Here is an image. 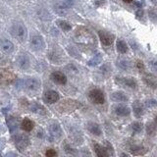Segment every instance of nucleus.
Returning <instances> with one entry per match:
<instances>
[{
    "mask_svg": "<svg viewBox=\"0 0 157 157\" xmlns=\"http://www.w3.org/2000/svg\"><path fill=\"white\" fill-rule=\"evenodd\" d=\"M115 81L118 85H125V87L130 88H136L138 87V82L133 78H119V77H117Z\"/></svg>",
    "mask_w": 157,
    "mask_h": 157,
    "instance_id": "11",
    "label": "nucleus"
},
{
    "mask_svg": "<svg viewBox=\"0 0 157 157\" xmlns=\"http://www.w3.org/2000/svg\"><path fill=\"white\" fill-rule=\"evenodd\" d=\"M10 33L16 39L19 41H24L27 38L28 33H27V28L25 27L24 24L21 22H16L12 25L10 28Z\"/></svg>",
    "mask_w": 157,
    "mask_h": 157,
    "instance_id": "1",
    "label": "nucleus"
},
{
    "mask_svg": "<svg viewBox=\"0 0 157 157\" xmlns=\"http://www.w3.org/2000/svg\"><path fill=\"white\" fill-rule=\"evenodd\" d=\"M116 65L118 68H120L121 70H124V71L130 70L133 66L131 60L127 59V58H119L118 60H117Z\"/></svg>",
    "mask_w": 157,
    "mask_h": 157,
    "instance_id": "19",
    "label": "nucleus"
},
{
    "mask_svg": "<svg viewBox=\"0 0 157 157\" xmlns=\"http://www.w3.org/2000/svg\"><path fill=\"white\" fill-rule=\"evenodd\" d=\"M66 70L70 74H77V73H78V69H77V67L75 66V65H73V64L68 65V66L66 67Z\"/></svg>",
    "mask_w": 157,
    "mask_h": 157,
    "instance_id": "37",
    "label": "nucleus"
},
{
    "mask_svg": "<svg viewBox=\"0 0 157 157\" xmlns=\"http://www.w3.org/2000/svg\"><path fill=\"white\" fill-rule=\"evenodd\" d=\"M45 154L46 157H57V152L54 149H47Z\"/></svg>",
    "mask_w": 157,
    "mask_h": 157,
    "instance_id": "40",
    "label": "nucleus"
},
{
    "mask_svg": "<svg viewBox=\"0 0 157 157\" xmlns=\"http://www.w3.org/2000/svg\"><path fill=\"white\" fill-rule=\"evenodd\" d=\"M116 47H117V51H118L119 53H121V54L127 53L128 49H129V48H128L127 43H126L124 40H122V39H119V40L117 41Z\"/></svg>",
    "mask_w": 157,
    "mask_h": 157,
    "instance_id": "26",
    "label": "nucleus"
},
{
    "mask_svg": "<svg viewBox=\"0 0 157 157\" xmlns=\"http://www.w3.org/2000/svg\"><path fill=\"white\" fill-rule=\"evenodd\" d=\"M17 65H18L20 69H22V70L28 69L31 66V61H30L28 56L25 55V54L20 55L18 58H17Z\"/></svg>",
    "mask_w": 157,
    "mask_h": 157,
    "instance_id": "15",
    "label": "nucleus"
},
{
    "mask_svg": "<svg viewBox=\"0 0 157 157\" xmlns=\"http://www.w3.org/2000/svg\"><path fill=\"white\" fill-rule=\"evenodd\" d=\"M110 97L113 101H118V102H125L128 101V99H129V97L124 92H122V91H115V92L111 94Z\"/></svg>",
    "mask_w": 157,
    "mask_h": 157,
    "instance_id": "23",
    "label": "nucleus"
},
{
    "mask_svg": "<svg viewBox=\"0 0 157 157\" xmlns=\"http://www.w3.org/2000/svg\"><path fill=\"white\" fill-rule=\"evenodd\" d=\"M148 64H149L150 69L152 70V71H154V72H155V73H157V58L150 60Z\"/></svg>",
    "mask_w": 157,
    "mask_h": 157,
    "instance_id": "36",
    "label": "nucleus"
},
{
    "mask_svg": "<svg viewBox=\"0 0 157 157\" xmlns=\"http://www.w3.org/2000/svg\"><path fill=\"white\" fill-rule=\"evenodd\" d=\"M16 76L8 70H3L0 72V82L5 85H9L15 81Z\"/></svg>",
    "mask_w": 157,
    "mask_h": 157,
    "instance_id": "8",
    "label": "nucleus"
},
{
    "mask_svg": "<svg viewBox=\"0 0 157 157\" xmlns=\"http://www.w3.org/2000/svg\"><path fill=\"white\" fill-rule=\"evenodd\" d=\"M54 10L57 14L59 15H65L68 11V8L66 5H64L63 3H57L55 6H54Z\"/></svg>",
    "mask_w": 157,
    "mask_h": 157,
    "instance_id": "28",
    "label": "nucleus"
},
{
    "mask_svg": "<svg viewBox=\"0 0 157 157\" xmlns=\"http://www.w3.org/2000/svg\"><path fill=\"white\" fill-rule=\"evenodd\" d=\"M9 1H11V0H9Z\"/></svg>",
    "mask_w": 157,
    "mask_h": 157,
    "instance_id": "46",
    "label": "nucleus"
},
{
    "mask_svg": "<svg viewBox=\"0 0 157 157\" xmlns=\"http://www.w3.org/2000/svg\"><path fill=\"white\" fill-rule=\"evenodd\" d=\"M130 151L133 155H144L147 152V148L144 147V145H139V144H134L130 147Z\"/></svg>",
    "mask_w": 157,
    "mask_h": 157,
    "instance_id": "20",
    "label": "nucleus"
},
{
    "mask_svg": "<svg viewBox=\"0 0 157 157\" xmlns=\"http://www.w3.org/2000/svg\"><path fill=\"white\" fill-rule=\"evenodd\" d=\"M101 61H102V56H101V54H96L95 56L92 57V58H91L90 61H88L87 64L90 65V66L94 67V66H96V65H98Z\"/></svg>",
    "mask_w": 157,
    "mask_h": 157,
    "instance_id": "31",
    "label": "nucleus"
},
{
    "mask_svg": "<svg viewBox=\"0 0 157 157\" xmlns=\"http://www.w3.org/2000/svg\"><path fill=\"white\" fill-rule=\"evenodd\" d=\"M93 148L97 157H109V153L106 150V148L97 142H93Z\"/></svg>",
    "mask_w": 157,
    "mask_h": 157,
    "instance_id": "21",
    "label": "nucleus"
},
{
    "mask_svg": "<svg viewBox=\"0 0 157 157\" xmlns=\"http://www.w3.org/2000/svg\"><path fill=\"white\" fill-rule=\"evenodd\" d=\"M76 39L82 43H90V42H93V38L90 35V33L87 30H82V28H79L76 33Z\"/></svg>",
    "mask_w": 157,
    "mask_h": 157,
    "instance_id": "5",
    "label": "nucleus"
},
{
    "mask_svg": "<svg viewBox=\"0 0 157 157\" xmlns=\"http://www.w3.org/2000/svg\"><path fill=\"white\" fill-rule=\"evenodd\" d=\"M136 68L139 70V71H144V63H142L141 61H136Z\"/></svg>",
    "mask_w": 157,
    "mask_h": 157,
    "instance_id": "41",
    "label": "nucleus"
},
{
    "mask_svg": "<svg viewBox=\"0 0 157 157\" xmlns=\"http://www.w3.org/2000/svg\"><path fill=\"white\" fill-rule=\"evenodd\" d=\"M124 2H126V3H131V2L133 1V0H123Z\"/></svg>",
    "mask_w": 157,
    "mask_h": 157,
    "instance_id": "44",
    "label": "nucleus"
},
{
    "mask_svg": "<svg viewBox=\"0 0 157 157\" xmlns=\"http://www.w3.org/2000/svg\"><path fill=\"white\" fill-rule=\"evenodd\" d=\"M19 82L21 84V87L28 91H31V92L38 91L41 87L40 82L36 78H28L24 80V81H20Z\"/></svg>",
    "mask_w": 157,
    "mask_h": 157,
    "instance_id": "2",
    "label": "nucleus"
},
{
    "mask_svg": "<svg viewBox=\"0 0 157 157\" xmlns=\"http://www.w3.org/2000/svg\"><path fill=\"white\" fill-rule=\"evenodd\" d=\"M80 105V103H78L75 100H72V99H66L63 102H61L60 104V111L61 112H70V111L74 110L75 108H77Z\"/></svg>",
    "mask_w": 157,
    "mask_h": 157,
    "instance_id": "7",
    "label": "nucleus"
},
{
    "mask_svg": "<svg viewBox=\"0 0 157 157\" xmlns=\"http://www.w3.org/2000/svg\"><path fill=\"white\" fill-rule=\"evenodd\" d=\"M144 129V125L141 122H134L132 124V130L134 134H139Z\"/></svg>",
    "mask_w": 157,
    "mask_h": 157,
    "instance_id": "32",
    "label": "nucleus"
},
{
    "mask_svg": "<svg viewBox=\"0 0 157 157\" xmlns=\"http://www.w3.org/2000/svg\"><path fill=\"white\" fill-rule=\"evenodd\" d=\"M14 142L16 144V147L20 151H24L30 144V139L24 134H18L14 136Z\"/></svg>",
    "mask_w": 157,
    "mask_h": 157,
    "instance_id": "4",
    "label": "nucleus"
},
{
    "mask_svg": "<svg viewBox=\"0 0 157 157\" xmlns=\"http://www.w3.org/2000/svg\"><path fill=\"white\" fill-rule=\"evenodd\" d=\"M133 111H134V114H135V116L136 118H141L144 113V104H142L141 102H139V100L133 102Z\"/></svg>",
    "mask_w": 157,
    "mask_h": 157,
    "instance_id": "18",
    "label": "nucleus"
},
{
    "mask_svg": "<svg viewBox=\"0 0 157 157\" xmlns=\"http://www.w3.org/2000/svg\"><path fill=\"white\" fill-rule=\"evenodd\" d=\"M0 49L3 51L4 53L10 54L14 51V44L12 41H10L9 39L2 38L0 39Z\"/></svg>",
    "mask_w": 157,
    "mask_h": 157,
    "instance_id": "14",
    "label": "nucleus"
},
{
    "mask_svg": "<svg viewBox=\"0 0 157 157\" xmlns=\"http://www.w3.org/2000/svg\"><path fill=\"white\" fill-rule=\"evenodd\" d=\"M31 49L36 50V51H40L45 47V42L44 39L41 36H33L31 38Z\"/></svg>",
    "mask_w": 157,
    "mask_h": 157,
    "instance_id": "6",
    "label": "nucleus"
},
{
    "mask_svg": "<svg viewBox=\"0 0 157 157\" xmlns=\"http://www.w3.org/2000/svg\"><path fill=\"white\" fill-rule=\"evenodd\" d=\"M63 148H64V150L66 151L68 154H71V155H77V150L74 149V148L71 146L70 144H68L67 142H64Z\"/></svg>",
    "mask_w": 157,
    "mask_h": 157,
    "instance_id": "34",
    "label": "nucleus"
},
{
    "mask_svg": "<svg viewBox=\"0 0 157 157\" xmlns=\"http://www.w3.org/2000/svg\"><path fill=\"white\" fill-rule=\"evenodd\" d=\"M21 127L26 132H31V131L33 129V127H35V124H33V122L31 121V120H30L28 118H26L23 120Z\"/></svg>",
    "mask_w": 157,
    "mask_h": 157,
    "instance_id": "25",
    "label": "nucleus"
},
{
    "mask_svg": "<svg viewBox=\"0 0 157 157\" xmlns=\"http://www.w3.org/2000/svg\"><path fill=\"white\" fill-rule=\"evenodd\" d=\"M58 26L60 28H62L63 31H69L71 28H72V27H71V25L69 24L68 22L66 21H64V20H59L58 22Z\"/></svg>",
    "mask_w": 157,
    "mask_h": 157,
    "instance_id": "33",
    "label": "nucleus"
},
{
    "mask_svg": "<svg viewBox=\"0 0 157 157\" xmlns=\"http://www.w3.org/2000/svg\"><path fill=\"white\" fill-rule=\"evenodd\" d=\"M98 36H99V39H100L101 43L103 44L104 46H109L114 41V36L111 35L109 33H107V31H99Z\"/></svg>",
    "mask_w": 157,
    "mask_h": 157,
    "instance_id": "9",
    "label": "nucleus"
},
{
    "mask_svg": "<svg viewBox=\"0 0 157 157\" xmlns=\"http://www.w3.org/2000/svg\"><path fill=\"white\" fill-rule=\"evenodd\" d=\"M100 72L105 76L109 75V74L111 73V66L109 64H104L103 66L100 68Z\"/></svg>",
    "mask_w": 157,
    "mask_h": 157,
    "instance_id": "35",
    "label": "nucleus"
},
{
    "mask_svg": "<svg viewBox=\"0 0 157 157\" xmlns=\"http://www.w3.org/2000/svg\"><path fill=\"white\" fill-rule=\"evenodd\" d=\"M51 80L58 85H65L67 82V78L62 72H53L51 74Z\"/></svg>",
    "mask_w": 157,
    "mask_h": 157,
    "instance_id": "17",
    "label": "nucleus"
},
{
    "mask_svg": "<svg viewBox=\"0 0 157 157\" xmlns=\"http://www.w3.org/2000/svg\"><path fill=\"white\" fill-rule=\"evenodd\" d=\"M156 125H155V123H153V122H148L147 124H146V134L148 136H153L154 135H155V133H156Z\"/></svg>",
    "mask_w": 157,
    "mask_h": 157,
    "instance_id": "29",
    "label": "nucleus"
},
{
    "mask_svg": "<svg viewBox=\"0 0 157 157\" xmlns=\"http://www.w3.org/2000/svg\"><path fill=\"white\" fill-rule=\"evenodd\" d=\"M155 125H156V127H157V116L155 117Z\"/></svg>",
    "mask_w": 157,
    "mask_h": 157,
    "instance_id": "45",
    "label": "nucleus"
},
{
    "mask_svg": "<svg viewBox=\"0 0 157 157\" xmlns=\"http://www.w3.org/2000/svg\"><path fill=\"white\" fill-rule=\"evenodd\" d=\"M90 101L94 104H103L105 102V96L103 91L99 88H93L88 93Z\"/></svg>",
    "mask_w": 157,
    "mask_h": 157,
    "instance_id": "3",
    "label": "nucleus"
},
{
    "mask_svg": "<svg viewBox=\"0 0 157 157\" xmlns=\"http://www.w3.org/2000/svg\"><path fill=\"white\" fill-rule=\"evenodd\" d=\"M49 130V135L53 139H59L62 136V129L59 124L57 123H53L49 126L48 128Z\"/></svg>",
    "mask_w": 157,
    "mask_h": 157,
    "instance_id": "12",
    "label": "nucleus"
},
{
    "mask_svg": "<svg viewBox=\"0 0 157 157\" xmlns=\"http://www.w3.org/2000/svg\"><path fill=\"white\" fill-rule=\"evenodd\" d=\"M104 144H105V148H106V150L108 151V153L111 154V155H113V153H114V150H113V147H112V145H111L110 142H108V141H104Z\"/></svg>",
    "mask_w": 157,
    "mask_h": 157,
    "instance_id": "39",
    "label": "nucleus"
},
{
    "mask_svg": "<svg viewBox=\"0 0 157 157\" xmlns=\"http://www.w3.org/2000/svg\"><path fill=\"white\" fill-rule=\"evenodd\" d=\"M142 81L144 82V84L153 90H157V77L151 74H145L142 77Z\"/></svg>",
    "mask_w": 157,
    "mask_h": 157,
    "instance_id": "13",
    "label": "nucleus"
},
{
    "mask_svg": "<svg viewBox=\"0 0 157 157\" xmlns=\"http://www.w3.org/2000/svg\"><path fill=\"white\" fill-rule=\"evenodd\" d=\"M5 157H17V154L14 153V152H9L5 155Z\"/></svg>",
    "mask_w": 157,
    "mask_h": 157,
    "instance_id": "42",
    "label": "nucleus"
},
{
    "mask_svg": "<svg viewBox=\"0 0 157 157\" xmlns=\"http://www.w3.org/2000/svg\"><path fill=\"white\" fill-rule=\"evenodd\" d=\"M145 105H146L147 107H155L157 105V101L153 98H149L145 101Z\"/></svg>",
    "mask_w": 157,
    "mask_h": 157,
    "instance_id": "38",
    "label": "nucleus"
},
{
    "mask_svg": "<svg viewBox=\"0 0 157 157\" xmlns=\"http://www.w3.org/2000/svg\"><path fill=\"white\" fill-rule=\"evenodd\" d=\"M87 130L90 131V132L94 136H101L102 135V131H101V128L100 126L98 124H96V123L94 122H88L87 123Z\"/></svg>",
    "mask_w": 157,
    "mask_h": 157,
    "instance_id": "22",
    "label": "nucleus"
},
{
    "mask_svg": "<svg viewBox=\"0 0 157 157\" xmlns=\"http://www.w3.org/2000/svg\"><path fill=\"white\" fill-rule=\"evenodd\" d=\"M48 57H49V59L53 63H55V64H60V63H62L63 61L61 54L56 53V51H52L50 54H48Z\"/></svg>",
    "mask_w": 157,
    "mask_h": 157,
    "instance_id": "27",
    "label": "nucleus"
},
{
    "mask_svg": "<svg viewBox=\"0 0 157 157\" xmlns=\"http://www.w3.org/2000/svg\"><path fill=\"white\" fill-rule=\"evenodd\" d=\"M30 109L33 111V113L39 114V115H45L46 114V110L44 109V107L42 105L38 104V103H33L31 104Z\"/></svg>",
    "mask_w": 157,
    "mask_h": 157,
    "instance_id": "24",
    "label": "nucleus"
},
{
    "mask_svg": "<svg viewBox=\"0 0 157 157\" xmlns=\"http://www.w3.org/2000/svg\"><path fill=\"white\" fill-rule=\"evenodd\" d=\"M114 112H115L116 115L125 117V116H129L130 115L131 109L127 106V105L117 104V105H115V106H114Z\"/></svg>",
    "mask_w": 157,
    "mask_h": 157,
    "instance_id": "16",
    "label": "nucleus"
},
{
    "mask_svg": "<svg viewBox=\"0 0 157 157\" xmlns=\"http://www.w3.org/2000/svg\"><path fill=\"white\" fill-rule=\"evenodd\" d=\"M60 95L59 93L55 90H47L45 91V93L43 94V99L44 101L48 104H53L59 100Z\"/></svg>",
    "mask_w": 157,
    "mask_h": 157,
    "instance_id": "10",
    "label": "nucleus"
},
{
    "mask_svg": "<svg viewBox=\"0 0 157 157\" xmlns=\"http://www.w3.org/2000/svg\"><path fill=\"white\" fill-rule=\"evenodd\" d=\"M120 157H131V156L129 155V154H127V153H122Z\"/></svg>",
    "mask_w": 157,
    "mask_h": 157,
    "instance_id": "43",
    "label": "nucleus"
},
{
    "mask_svg": "<svg viewBox=\"0 0 157 157\" xmlns=\"http://www.w3.org/2000/svg\"><path fill=\"white\" fill-rule=\"evenodd\" d=\"M7 123H8V127H9L11 132H14V131L18 128V120H17L16 118H14V117H10V118H8Z\"/></svg>",
    "mask_w": 157,
    "mask_h": 157,
    "instance_id": "30",
    "label": "nucleus"
}]
</instances>
